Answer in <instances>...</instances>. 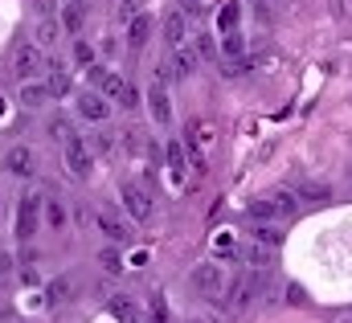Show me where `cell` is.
Listing matches in <instances>:
<instances>
[{
    "mask_svg": "<svg viewBox=\"0 0 352 323\" xmlns=\"http://www.w3.org/2000/svg\"><path fill=\"white\" fill-rule=\"evenodd\" d=\"M62 160H66V168H70V176H74V180H87L90 168H94V156L87 152V144H82L78 135L62 140Z\"/></svg>",
    "mask_w": 352,
    "mask_h": 323,
    "instance_id": "cell-1",
    "label": "cell"
},
{
    "mask_svg": "<svg viewBox=\"0 0 352 323\" xmlns=\"http://www.w3.org/2000/svg\"><path fill=\"white\" fill-rule=\"evenodd\" d=\"M37 225H41V192H29V197H21V209H16V238L29 242L37 234Z\"/></svg>",
    "mask_w": 352,
    "mask_h": 323,
    "instance_id": "cell-2",
    "label": "cell"
},
{
    "mask_svg": "<svg viewBox=\"0 0 352 323\" xmlns=\"http://www.w3.org/2000/svg\"><path fill=\"white\" fill-rule=\"evenodd\" d=\"M119 201H123V209H127L135 221H148V217H152V197H148V188H144V184L127 180V184L119 188Z\"/></svg>",
    "mask_w": 352,
    "mask_h": 323,
    "instance_id": "cell-3",
    "label": "cell"
},
{
    "mask_svg": "<svg viewBox=\"0 0 352 323\" xmlns=\"http://www.w3.org/2000/svg\"><path fill=\"white\" fill-rule=\"evenodd\" d=\"M188 282H192V291H201V295H221V287H226V274H221V266L217 262H201L192 274H188Z\"/></svg>",
    "mask_w": 352,
    "mask_h": 323,
    "instance_id": "cell-4",
    "label": "cell"
},
{
    "mask_svg": "<svg viewBox=\"0 0 352 323\" xmlns=\"http://www.w3.org/2000/svg\"><path fill=\"white\" fill-rule=\"evenodd\" d=\"M4 172H8V176H21V180L33 176V172H37V152H33L29 144L8 148V152H4Z\"/></svg>",
    "mask_w": 352,
    "mask_h": 323,
    "instance_id": "cell-5",
    "label": "cell"
},
{
    "mask_svg": "<svg viewBox=\"0 0 352 323\" xmlns=\"http://www.w3.org/2000/svg\"><path fill=\"white\" fill-rule=\"evenodd\" d=\"M41 66H45V58H41V45H33V41L16 45V54H12V70H16L21 78H33Z\"/></svg>",
    "mask_w": 352,
    "mask_h": 323,
    "instance_id": "cell-6",
    "label": "cell"
},
{
    "mask_svg": "<svg viewBox=\"0 0 352 323\" xmlns=\"http://www.w3.org/2000/svg\"><path fill=\"white\" fill-rule=\"evenodd\" d=\"M74 107H78V115H82V119H90V123H102V119L111 115V102H107L98 90H82V94L74 98Z\"/></svg>",
    "mask_w": 352,
    "mask_h": 323,
    "instance_id": "cell-7",
    "label": "cell"
},
{
    "mask_svg": "<svg viewBox=\"0 0 352 323\" xmlns=\"http://www.w3.org/2000/svg\"><path fill=\"white\" fill-rule=\"evenodd\" d=\"M148 111H152V119H156L160 127L173 123V98H168L164 82H152V90H148Z\"/></svg>",
    "mask_w": 352,
    "mask_h": 323,
    "instance_id": "cell-8",
    "label": "cell"
},
{
    "mask_svg": "<svg viewBox=\"0 0 352 323\" xmlns=\"http://www.w3.org/2000/svg\"><path fill=\"white\" fill-rule=\"evenodd\" d=\"M16 102H21L25 111H41V107L50 102V90H45V82H37V78H21Z\"/></svg>",
    "mask_w": 352,
    "mask_h": 323,
    "instance_id": "cell-9",
    "label": "cell"
},
{
    "mask_svg": "<svg viewBox=\"0 0 352 323\" xmlns=\"http://www.w3.org/2000/svg\"><path fill=\"white\" fill-rule=\"evenodd\" d=\"M58 21H62V33H78L87 25V0H66Z\"/></svg>",
    "mask_w": 352,
    "mask_h": 323,
    "instance_id": "cell-10",
    "label": "cell"
},
{
    "mask_svg": "<svg viewBox=\"0 0 352 323\" xmlns=\"http://www.w3.org/2000/svg\"><path fill=\"white\" fill-rule=\"evenodd\" d=\"M45 90H50V98L70 94V74H66L62 62H45Z\"/></svg>",
    "mask_w": 352,
    "mask_h": 323,
    "instance_id": "cell-11",
    "label": "cell"
},
{
    "mask_svg": "<svg viewBox=\"0 0 352 323\" xmlns=\"http://www.w3.org/2000/svg\"><path fill=\"white\" fill-rule=\"evenodd\" d=\"M184 37H188V16L176 8V12H168V16H164V41L176 49V45H184Z\"/></svg>",
    "mask_w": 352,
    "mask_h": 323,
    "instance_id": "cell-12",
    "label": "cell"
},
{
    "mask_svg": "<svg viewBox=\"0 0 352 323\" xmlns=\"http://www.w3.org/2000/svg\"><path fill=\"white\" fill-rule=\"evenodd\" d=\"M148 37H152V16L135 12V16L127 21V45H131V49H140V45H148Z\"/></svg>",
    "mask_w": 352,
    "mask_h": 323,
    "instance_id": "cell-13",
    "label": "cell"
},
{
    "mask_svg": "<svg viewBox=\"0 0 352 323\" xmlns=\"http://www.w3.org/2000/svg\"><path fill=\"white\" fill-rule=\"evenodd\" d=\"M197 66H201L197 49H192V45H176V54H173V70H176V78H188V74H197Z\"/></svg>",
    "mask_w": 352,
    "mask_h": 323,
    "instance_id": "cell-14",
    "label": "cell"
},
{
    "mask_svg": "<svg viewBox=\"0 0 352 323\" xmlns=\"http://www.w3.org/2000/svg\"><path fill=\"white\" fill-rule=\"evenodd\" d=\"M58 41H62V21H58V16H41V25H37V37H33V45L50 49V45H58Z\"/></svg>",
    "mask_w": 352,
    "mask_h": 323,
    "instance_id": "cell-15",
    "label": "cell"
},
{
    "mask_svg": "<svg viewBox=\"0 0 352 323\" xmlns=\"http://www.w3.org/2000/svg\"><path fill=\"white\" fill-rule=\"evenodd\" d=\"M94 221H98V230H102V234H107L111 242H123V245L131 242V230H127V225H123L119 217H111V213H98Z\"/></svg>",
    "mask_w": 352,
    "mask_h": 323,
    "instance_id": "cell-16",
    "label": "cell"
},
{
    "mask_svg": "<svg viewBox=\"0 0 352 323\" xmlns=\"http://www.w3.org/2000/svg\"><path fill=\"white\" fill-rule=\"evenodd\" d=\"M82 144H87L90 156H111V152H115V135H111V131H90Z\"/></svg>",
    "mask_w": 352,
    "mask_h": 323,
    "instance_id": "cell-17",
    "label": "cell"
},
{
    "mask_svg": "<svg viewBox=\"0 0 352 323\" xmlns=\"http://www.w3.org/2000/svg\"><path fill=\"white\" fill-rule=\"evenodd\" d=\"M254 242L266 245V249H274V245L283 242V230H278L274 221H258V225H254Z\"/></svg>",
    "mask_w": 352,
    "mask_h": 323,
    "instance_id": "cell-18",
    "label": "cell"
},
{
    "mask_svg": "<svg viewBox=\"0 0 352 323\" xmlns=\"http://www.w3.org/2000/svg\"><path fill=\"white\" fill-rule=\"evenodd\" d=\"M70 299H74V278H66V274L54 278V282H50V303L62 307V303H70Z\"/></svg>",
    "mask_w": 352,
    "mask_h": 323,
    "instance_id": "cell-19",
    "label": "cell"
},
{
    "mask_svg": "<svg viewBox=\"0 0 352 323\" xmlns=\"http://www.w3.org/2000/svg\"><path fill=\"white\" fill-rule=\"evenodd\" d=\"M246 217L250 221H278V209H274V201H250L246 205Z\"/></svg>",
    "mask_w": 352,
    "mask_h": 323,
    "instance_id": "cell-20",
    "label": "cell"
},
{
    "mask_svg": "<svg viewBox=\"0 0 352 323\" xmlns=\"http://www.w3.org/2000/svg\"><path fill=\"white\" fill-rule=\"evenodd\" d=\"M221 54H226V58H242V54H246V37H242L238 29H230V33L221 37Z\"/></svg>",
    "mask_w": 352,
    "mask_h": 323,
    "instance_id": "cell-21",
    "label": "cell"
},
{
    "mask_svg": "<svg viewBox=\"0 0 352 323\" xmlns=\"http://www.w3.org/2000/svg\"><path fill=\"white\" fill-rule=\"evenodd\" d=\"M192 49H197V58H205V62H217V41H213L209 33H197V37H192Z\"/></svg>",
    "mask_w": 352,
    "mask_h": 323,
    "instance_id": "cell-22",
    "label": "cell"
},
{
    "mask_svg": "<svg viewBox=\"0 0 352 323\" xmlns=\"http://www.w3.org/2000/svg\"><path fill=\"white\" fill-rule=\"evenodd\" d=\"M295 197H303V201H316V205H324V201H332V188L328 184H303Z\"/></svg>",
    "mask_w": 352,
    "mask_h": 323,
    "instance_id": "cell-23",
    "label": "cell"
},
{
    "mask_svg": "<svg viewBox=\"0 0 352 323\" xmlns=\"http://www.w3.org/2000/svg\"><path fill=\"white\" fill-rule=\"evenodd\" d=\"M270 201H274V209H278V217H291V213L299 209V197H295V192H287V188H283V192H274Z\"/></svg>",
    "mask_w": 352,
    "mask_h": 323,
    "instance_id": "cell-24",
    "label": "cell"
},
{
    "mask_svg": "<svg viewBox=\"0 0 352 323\" xmlns=\"http://www.w3.org/2000/svg\"><path fill=\"white\" fill-rule=\"evenodd\" d=\"M115 102H119L123 111H135V107H140V90H135L131 82H123V90L115 94Z\"/></svg>",
    "mask_w": 352,
    "mask_h": 323,
    "instance_id": "cell-25",
    "label": "cell"
},
{
    "mask_svg": "<svg viewBox=\"0 0 352 323\" xmlns=\"http://www.w3.org/2000/svg\"><path fill=\"white\" fill-rule=\"evenodd\" d=\"M123 74H115V70H107V78L98 82V90H102V98H115V94H119V90H123Z\"/></svg>",
    "mask_w": 352,
    "mask_h": 323,
    "instance_id": "cell-26",
    "label": "cell"
},
{
    "mask_svg": "<svg viewBox=\"0 0 352 323\" xmlns=\"http://www.w3.org/2000/svg\"><path fill=\"white\" fill-rule=\"evenodd\" d=\"M45 221H50L54 230H66V209H62V201H50V205H45Z\"/></svg>",
    "mask_w": 352,
    "mask_h": 323,
    "instance_id": "cell-27",
    "label": "cell"
},
{
    "mask_svg": "<svg viewBox=\"0 0 352 323\" xmlns=\"http://www.w3.org/2000/svg\"><path fill=\"white\" fill-rule=\"evenodd\" d=\"M98 262H102V270H107V274H123V258H119V249H102V254H98Z\"/></svg>",
    "mask_w": 352,
    "mask_h": 323,
    "instance_id": "cell-28",
    "label": "cell"
},
{
    "mask_svg": "<svg viewBox=\"0 0 352 323\" xmlns=\"http://www.w3.org/2000/svg\"><path fill=\"white\" fill-rule=\"evenodd\" d=\"M246 262H250V266H258V270H266V262H270V249L254 242L250 249H246Z\"/></svg>",
    "mask_w": 352,
    "mask_h": 323,
    "instance_id": "cell-29",
    "label": "cell"
},
{
    "mask_svg": "<svg viewBox=\"0 0 352 323\" xmlns=\"http://www.w3.org/2000/svg\"><path fill=\"white\" fill-rule=\"evenodd\" d=\"M217 25H221V33L238 29V4H226V8H221V16H217Z\"/></svg>",
    "mask_w": 352,
    "mask_h": 323,
    "instance_id": "cell-30",
    "label": "cell"
},
{
    "mask_svg": "<svg viewBox=\"0 0 352 323\" xmlns=\"http://www.w3.org/2000/svg\"><path fill=\"white\" fill-rule=\"evenodd\" d=\"M111 311H115L119 320L135 323V307H131V299H111Z\"/></svg>",
    "mask_w": 352,
    "mask_h": 323,
    "instance_id": "cell-31",
    "label": "cell"
},
{
    "mask_svg": "<svg viewBox=\"0 0 352 323\" xmlns=\"http://www.w3.org/2000/svg\"><path fill=\"white\" fill-rule=\"evenodd\" d=\"M148 311H152V323H168V303H164L160 295H152V303H148Z\"/></svg>",
    "mask_w": 352,
    "mask_h": 323,
    "instance_id": "cell-32",
    "label": "cell"
},
{
    "mask_svg": "<svg viewBox=\"0 0 352 323\" xmlns=\"http://www.w3.org/2000/svg\"><path fill=\"white\" fill-rule=\"evenodd\" d=\"M74 62H78V66H90V62H94V45H90V41H74Z\"/></svg>",
    "mask_w": 352,
    "mask_h": 323,
    "instance_id": "cell-33",
    "label": "cell"
},
{
    "mask_svg": "<svg viewBox=\"0 0 352 323\" xmlns=\"http://www.w3.org/2000/svg\"><path fill=\"white\" fill-rule=\"evenodd\" d=\"M168 164H173V172H184V144H168Z\"/></svg>",
    "mask_w": 352,
    "mask_h": 323,
    "instance_id": "cell-34",
    "label": "cell"
},
{
    "mask_svg": "<svg viewBox=\"0 0 352 323\" xmlns=\"http://www.w3.org/2000/svg\"><path fill=\"white\" fill-rule=\"evenodd\" d=\"M12 270H16V258H12L8 249H0V282H8V278H12Z\"/></svg>",
    "mask_w": 352,
    "mask_h": 323,
    "instance_id": "cell-35",
    "label": "cell"
},
{
    "mask_svg": "<svg viewBox=\"0 0 352 323\" xmlns=\"http://www.w3.org/2000/svg\"><path fill=\"white\" fill-rule=\"evenodd\" d=\"M50 135H54V140H70L74 131H70V123H66V119H54V123H50Z\"/></svg>",
    "mask_w": 352,
    "mask_h": 323,
    "instance_id": "cell-36",
    "label": "cell"
},
{
    "mask_svg": "<svg viewBox=\"0 0 352 323\" xmlns=\"http://www.w3.org/2000/svg\"><path fill=\"white\" fill-rule=\"evenodd\" d=\"M140 12V0H119V21H131Z\"/></svg>",
    "mask_w": 352,
    "mask_h": 323,
    "instance_id": "cell-37",
    "label": "cell"
},
{
    "mask_svg": "<svg viewBox=\"0 0 352 323\" xmlns=\"http://www.w3.org/2000/svg\"><path fill=\"white\" fill-rule=\"evenodd\" d=\"M33 8H37L41 16H58V8H62V4H58V0H33Z\"/></svg>",
    "mask_w": 352,
    "mask_h": 323,
    "instance_id": "cell-38",
    "label": "cell"
},
{
    "mask_svg": "<svg viewBox=\"0 0 352 323\" xmlns=\"http://www.w3.org/2000/svg\"><path fill=\"white\" fill-rule=\"evenodd\" d=\"M0 209H4V192H0Z\"/></svg>",
    "mask_w": 352,
    "mask_h": 323,
    "instance_id": "cell-39",
    "label": "cell"
},
{
    "mask_svg": "<svg viewBox=\"0 0 352 323\" xmlns=\"http://www.w3.org/2000/svg\"><path fill=\"white\" fill-rule=\"evenodd\" d=\"M266 4H278V0H266Z\"/></svg>",
    "mask_w": 352,
    "mask_h": 323,
    "instance_id": "cell-40",
    "label": "cell"
},
{
    "mask_svg": "<svg viewBox=\"0 0 352 323\" xmlns=\"http://www.w3.org/2000/svg\"><path fill=\"white\" fill-rule=\"evenodd\" d=\"M192 323H201V320H192Z\"/></svg>",
    "mask_w": 352,
    "mask_h": 323,
    "instance_id": "cell-41",
    "label": "cell"
},
{
    "mask_svg": "<svg viewBox=\"0 0 352 323\" xmlns=\"http://www.w3.org/2000/svg\"><path fill=\"white\" fill-rule=\"evenodd\" d=\"M0 323H4V320H0Z\"/></svg>",
    "mask_w": 352,
    "mask_h": 323,
    "instance_id": "cell-42",
    "label": "cell"
}]
</instances>
